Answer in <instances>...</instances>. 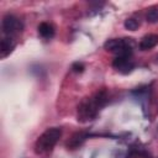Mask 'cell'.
I'll use <instances>...</instances> for the list:
<instances>
[{"mask_svg":"<svg viewBox=\"0 0 158 158\" xmlns=\"http://www.w3.org/2000/svg\"><path fill=\"white\" fill-rule=\"evenodd\" d=\"M107 91L105 89H101L93 94L91 96L84 99L77 109V120L81 123H86L93 121L100 110L107 104Z\"/></svg>","mask_w":158,"mask_h":158,"instance_id":"6da1fadb","label":"cell"},{"mask_svg":"<svg viewBox=\"0 0 158 158\" xmlns=\"http://www.w3.org/2000/svg\"><path fill=\"white\" fill-rule=\"evenodd\" d=\"M62 136V130L59 127H51L47 128L42 135L38 136V138L35 142L33 149L36 154H46L51 152L57 142L59 141Z\"/></svg>","mask_w":158,"mask_h":158,"instance_id":"7a4b0ae2","label":"cell"},{"mask_svg":"<svg viewBox=\"0 0 158 158\" xmlns=\"http://www.w3.org/2000/svg\"><path fill=\"white\" fill-rule=\"evenodd\" d=\"M104 49L116 56H128L132 57L133 53V41L132 38H110L104 43Z\"/></svg>","mask_w":158,"mask_h":158,"instance_id":"3957f363","label":"cell"},{"mask_svg":"<svg viewBox=\"0 0 158 158\" xmlns=\"http://www.w3.org/2000/svg\"><path fill=\"white\" fill-rule=\"evenodd\" d=\"M1 27H2V32L5 36H14V35H17L20 32H22L23 30V23L22 21L16 17L15 15H11V14H7L4 16L2 19V22H1Z\"/></svg>","mask_w":158,"mask_h":158,"instance_id":"277c9868","label":"cell"},{"mask_svg":"<svg viewBox=\"0 0 158 158\" xmlns=\"http://www.w3.org/2000/svg\"><path fill=\"white\" fill-rule=\"evenodd\" d=\"M112 67L116 72L121 74H128L135 69V62L132 57L128 56H116L112 60Z\"/></svg>","mask_w":158,"mask_h":158,"instance_id":"5b68a950","label":"cell"},{"mask_svg":"<svg viewBox=\"0 0 158 158\" xmlns=\"http://www.w3.org/2000/svg\"><path fill=\"white\" fill-rule=\"evenodd\" d=\"M88 137H89V135H88V132H85V131L74 132V133L70 136V138L67 141L65 146H67L68 149H77V148H79V147L88 139Z\"/></svg>","mask_w":158,"mask_h":158,"instance_id":"8992f818","label":"cell"},{"mask_svg":"<svg viewBox=\"0 0 158 158\" xmlns=\"http://www.w3.org/2000/svg\"><path fill=\"white\" fill-rule=\"evenodd\" d=\"M158 44V35L157 33H148L144 35L139 43H138V48L141 51H149L152 48H154Z\"/></svg>","mask_w":158,"mask_h":158,"instance_id":"52a82bcc","label":"cell"},{"mask_svg":"<svg viewBox=\"0 0 158 158\" xmlns=\"http://www.w3.org/2000/svg\"><path fill=\"white\" fill-rule=\"evenodd\" d=\"M15 46H16V43L11 36H4L1 40V43H0V57L1 58L7 57L12 52Z\"/></svg>","mask_w":158,"mask_h":158,"instance_id":"ba28073f","label":"cell"},{"mask_svg":"<svg viewBox=\"0 0 158 158\" xmlns=\"http://www.w3.org/2000/svg\"><path fill=\"white\" fill-rule=\"evenodd\" d=\"M37 31H38V35L44 38V40H51L54 37V33H56V28L52 23L49 22H41L37 27Z\"/></svg>","mask_w":158,"mask_h":158,"instance_id":"9c48e42d","label":"cell"},{"mask_svg":"<svg viewBox=\"0 0 158 158\" xmlns=\"http://www.w3.org/2000/svg\"><path fill=\"white\" fill-rule=\"evenodd\" d=\"M139 25H141V22H139V20L136 19V17H128V19H126L125 22H123L125 28L128 30V31H136V30L139 27Z\"/></svg>","mask_w":158,"mask_h":158,"instance_id":"30bf717a","label":"cell"},{"mask_svg":"<svg viewBox=\"0 0 158 158\" xmlns=\"http://www.w3.org/2000/svg\"><path fill=\"white\" fill-rule=\"evenodd\" d=\"M146 20L149 23H157L158 22V6H153L147 11Z\"/></svg>","mask_w":158,"mask_h":158,"instance_id":"8fae6325","label":"cell"},{"mask_svg":"<svg viewBox=\"0 0 158 158\" xmlns=\"http://www.w3.org/2000/svg\"><path fill=\"white\" fill-rule=\"evenodd\" d=\"M85 69V65L81 63V62H75L72 64V70L74 73H83Z\"/></svg>","mask_w":158,"mask_h":158,"instance_id":"7c38bea8","label":"cell"}]
</instances>
